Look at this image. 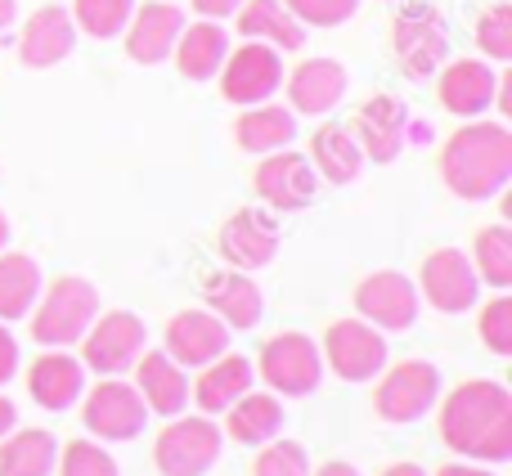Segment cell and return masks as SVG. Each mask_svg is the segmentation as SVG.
<instances>
[{
    "label": "cell",
    "instance_id": "484cf974",
    "mask_svg": "<svg viewBox=\"0 0 512 476\" xmlns=\"http://www.w3.org/2000/svg\"><path fill=\"white\" fill-rule=\"evenodd\" d=\"M283 423H288V409H283V400L274 391H243L225 409V436L234 445H252V450L270 445L283 432Z\"/></svg>",
    "mask_w": 512,
    "mask_h": 476
},
{
    "label": "cell",
    "instance_id": "ffe728a7",
    "mask_svg": "<svg viewBox=\"0 0 512 476\" xmlns=\"http://www.w3.org/2000/svg\"><path fill=\"white\" fill-rule=\"evenodd\" d=\"M162 351L180 364V369H203L216 355L230 351V328L212 315V310H180L167 324V342Z\"/></svg>",
    "mask_w": 512,
    "mask_h": 476
},
{
    "label": "cell",
    "instance_id": "7c38bea8",
    "mask_svg": "<svg viewBox=\"0 0 512 476\" xmlns=\"http://www.w3.org/2000/svg\"><path fill=\"white\" fill-rule=\"evenodd\" d=\"M355 310H360L364 324H373L378 333H405V328L418 324V310H423V297H418V283L400 270H373L369 279H360L355 288Z\"/></svg>",
    "mask_w": 512,
    "mask_h": 476
},
{
    "label": "cell",
    "instance_id": "cb8c5ba5",
    "mask_svg": "<svg viewBox=\"0 0 512 476\" xmlns=\"http://www.w3.org/2000/svg\"><path fill=\"white\" fill-rule=\"evenodd\" d=\"M252 382H256V369H252L248 355L225 351V355H216L212 364H203V369H198L194 387H189V400L198 405V414L216 418V414H225V409H230L243 391H252Z\"/></svg>",
    "mask_w": 512,
    "mask_h": 476
},
{
    "label": "cell",
    "instance_id": "b9f144b4",
    "mask_svg": "<svg viewBox=\"0 0 512 476\" xmlns=\"http://www.w3.org/2000/svg\"><path fill=\"white\" fill-rule=\"evenodd\" d=\"M436 476H499L495 468H486V463H468V459H454V463H445Z\"/></svg>",
    "mask_w": 512,
    "mask_h": 476
},
{
    "label": "cell",
    "instance_id": "277c9868",
    "mask_svg": "<svg viewBox=\"0 0 512 476\" xmlns=\"http://www.w3.org/2000/svg\"><path fill=\"white\" fill-rule=\"evenodd\" d=\"M373 382V414L391 427H409L441 405V369L432 360L387 364Z\"/></svg>",
    "mask_w": 512,
    "mask_h": 476
},
{
    "label": "cell",
    "instance_id": "f35d334b",
    "mask_svg": "<svg viewBox=\"0 0 512 476\" xmlns=\"http://www.w3.org/2000/svg\"><path fill=\"white\" fill-rule=\"evenodd\" d=\"M301 27H342L355 18L360 0H283Z\"/></svg>",
    "mask_w": 512,
    "mask_h": 476
},
{
    "label": "cell",
    "instance_id": "ee69618b",
    "mask_svg": "<svg viewBox=\"0 0 512 476\" xmlns=\"http://www.w3.org/2000/svg\"><path fill=\"white\" fill-rule=\"evenodd\" d=\"M310 476H360V468L346 459H328L324 468H310Z\"/></svg>",
    "mask_w": 512,
    "mask_h": 476
},
{
    "label": "cell",
    "instance_id": "60d3db41",
    "mask_svg": "<svg viewBox=\"0 0 512 476\" xmlns=\"http://www.w3.org/2000/svg\"><path fill=\"white\" fill-rule=\"evenodd\" d=\"M189 5L198 9V18H212V23H225V18L239 14L243 0H189Z\"/></svg>",
    "mask_w": 512,
    "mask_h": 476
},
{
    "label": "cell",
    "instance_id": "5bb4252c",
    "mask_svg": "<svg viewBox=\"0 0 512 476\" xmlns=\"http://www.w3.org/2000/svg\"><path fill=\"white\" fill-rule=\"evenodd\" d=\"M319 185H324V180L315 176L310 158L306 153H292V149L265 153L256 176H252L256 198H261L265 207H274V212H301V207H310L319 194Z\"/></svg>",
    "mask_w": 512,
    "mask_h": 476
},
{
    "label": "cell",
    "instance_id": "30bf717a",
    "mask_svg": "<svg viewBox=\"0 0 512 476\" xmlns=\"http://www.w3.org/2000/svg\"><path fill=\"white\" fill-rule=\"evenodd\" d=\"M319 355H324V369H333V378L351 382V387L373 382L391 360L387 337L373 324H364V319H337V324H328Z\"/></svg>",
    "mask_w": 512,
    "mask_h": 476
},
{
    "label": "cell",
    "instance_id": "836d02e7",
    "mask_svg": "<svg viewBox=\"0 0 512 476\" xmlns=\"http://www.w3.org/2000/svg\"><path fill=\"white\" fill-rule=\"evenodd\" d=\"M131 9H135V0H72L68 14L77 23V32L95 36V41H113V36L126 32Z\"/></svg>",
    "mask_w": 512,
    "mask_h": 476
},
{
    "label": "cell",
    "instance_id": "1f68e13d",
    "mask_svg": "<svg viewBox=\"0 0 512 476\" xmlns=\"http://www.w3.org/2000/svg\"><path fill=\"white\" fill-rule=\"evenodd\" d=\"M310 167H315V176L328 180V185H351L364 167V153L346 126H319V131L310 135Z\"/></svg>",
    "mask_w": 512,
    "mask_h": 476
},
{
    "label": "cell",
    "instance_id": "5b68a950",
    "mask_svg": "<svg viewBox=\"0 0 512 476\" xmlns=\"http://www.w3.org/2000/svg\"><path fill=\"white\" fill-rule=\"evenodd\" d=\"M261 373V382L274 391L279 400H306L319 391L324 382V355H319V342L310 333H274L270 342L261 346L252 364Z\"/></svg>",
    "mask_w": 512,
    "mask_h": 476
},
{
    "label": "cell",
    "instance_id": "4316f807",
    "mask_svg": "<svg viewBox=\"0 0 512 476\" xmlns=\"http://www.w3.org/2000/svg\"><path fill=\"white\" fill-rule=\"evenodd\" d=\"M234 27H239L243 41L274 45L279 54H292L306 45V27L288 14L283 0H243L239 14H234Z\"/></svg>",
    "mask_w": 512,
    "mask_h": 476
},
{
    "label": "cell",
    "instance_id": "e575fe53",
    "mask_svg": "<svg viewBox=\"0 0 512 476\" xmlns=\"http://www.w3.org/2000/svg\"><path fill=\"white\" fill-rule=\"evenodd\" d=\"M54 472L59 476H122L117 468V459L108 454V445L99 441H68L59 445V463H54Z\"/></svg>",
    "mask_w": 512,
    "mask_h": 476
},
{
    "label": "cell",
    "instance_id": "f546056e",
    "mask_svg": "<svg viewBox=\"0 0 512 476\" xmlns=\"http://www.w3.org/2000/svg\"><path fill=\"white\" fill-rule=\"evenodd\" d=\"M59 441L45 427H14L0 441V476H54Z\"/></svg>",
    "mask_w": 512,
    "mask_h": 476
},
{
    "label": "cell",
    "instance_id": "9c48e42d",
    "mask_svg": "<svg viewBox=\"0 0 512 476\" xmlns=\"http://www.w3.org/2000/svg\"><path fill=\"white\" fill-rule=\"evenodd\" d=\"M144 342H149V333H144L140 315L108 310V315H95V324L81 337V364H86V373H99V378H122L144 355Z\"/></svg>",
    "mask_w": 512,
    "mask_h": 476
},
{
    "label": "cell",
    "instance_id": "f1b7e54d",
    "mask_svg": "<svg viewBox=\"0 0 512 476\" xmlns=\"http://www.w3.org/2000/svg\"><path fill=\"white\" fill-rule=\"evenodd\" d=\"M234 140H239L243 153H256V158L279 153L297 140V113L283 104H270V99L252 104V108H243L239 122H234Z\"/></svg>",
    "mask_w": 512,
    "mask_h": 476
},
{
    "label": "cell",
    "instance_id": "603a6c76",
    "mask_svg": "<svg viewBox=\"0 0 512 476\" xmlns=\"http://www.w3.org/2000/svg\"><path fill=\"white\" fill-rule=\"evenodd\" d=\"M131 373H135V391L144 396L149 414L176 418L189 409V369H180L167 351H144Z\"/></svg>",
    "mask_w": 512,
    "mask_h": 476
},
{
    "label": "cell",
    "instance_id": "9a60e30c",
    "mask_svg": "<svg viewBox=\"0 0 512 476\" xmlns=\"http://www.w3.org/2000/svg\"><path fill=\"white\" fill-rule=\"evenodd\" d=\"M180 32H185V9H180L176 0H144V5L131 9V23H126L122 41L135 63L158 68V63L171 59Z\"/></svg>",
    "mask_w": 512,
    "mask_h": 476
},
{
    "label": "cell",
    "instance_id": "d6a6232c",
    "mask_svg": "<svg viewBox=\"0 0 512 476\" xmlns=\"http://www.w3.org/2000/svg\"><path fill=\"white\" fill-rule=\"evenodd\" d=\"M472 270L490 288H512V230L508 225H486L472 243Z\"/></svg>",
    "mask_w": 512,
    "mask_h": 476
},
{
    "label": "cell",
    "instance_id": "2e32d148",
    "mask_svg": "<svg viewBox=\"0 0 512 476\" xmlns=\"http://www.w3.org/2000/svg\"><path fill=\"white\" fill-rule=\"evenodd\" d=\"M346 86L351 77L337 59H301L292 72H283L279 90H288V108L297 117H324L346 99Z\"/></svg>",
    "mask_w": 512,
    "mask_h": 476
},
{
    "label": "cell",
    "instance_id": "f6af8a7d",
    "mask_svg": "<svg viewBox=\"0 0 512 476\" xmlns=\"http://www.w3.org/2000/svg\"><path fill=\"white\" fill-rule=\"evenodd\" d=\"M378 476H427V468H418V463H391V468H382Z\"/></svg>",
    "mask_w": 512,
    "mask_h": 476
},
{
    "label": "cell",
    "instance_id": "ac0fdd59",
    "mask_svg": "<svg viewBox=\"0 0 512 476\" xmlns=\"http://www.w3.org/2000/svg\"><path fill=\"white\" fill-rule=\"evenodd\" d=\"M405 131H409V108L400 104L396 95H373L369 104L355 113V126H351L364 162H378V167H387V162L400 158Z\"/></svg>",
    "mask_w": 512,
    "mask_h": 476
},
{
    "label": "cell",
    "instance_id": "7a4b0ae2",
    "mask_svg": "<svg viewBox=\"0 0 512 476\" xmlns=\"http://www.w3.org/2000/svg\"><path fill=\"white\" fill-rule=\"evenodd\" d=\"M441 180L463 203H486L504 194L512 180V131L486 117L463 122L441 149Z\"/></svg>",
    "mask_w": 512,
    "mask_h": 476
},
{
    "label": "cell",
    "instance_id": "d590c367",
    "mask_svg": "<svg viewBox=\"0 0 512 476\" xmlns=\"http://www.w3.org/2000/svg\"><path fill=\"white\" fill-rule=\"evenodd\" d=\"M252 476H310V454H306V445L274 436V441L261 445V454H256Z\"/></svg>",
    "mask_w": 512,
    "mask_h": 476
},
{
    "label": "cell",
    "instance_id": "d6986e66",
    "mask_svg": "<svg viewBox=\"0 0 512 476\" xmlns=\"http://www.w3.org/2000/svg\"><path fill=\"white\" fill-rule=\"evenodd\" d=\"M27 396L50 414H68L86 396V364L72 351H41L27 364Z\"/></svg>",
    "mask_w": 512,
    "mask_h": 476
},
{
    "label": "cell",
    "instance_id": "4fadbf2b",
    "mask_svg": "<svg viewBox=\"0 0 512 476\" xmlns=\"http://www.w3.org/2000/svg\"><path fill=\"white\" fill-rule=\"evenodd\" d=\"M418 297L432 310H441V315H468L481 297V279L472 270L468 252L441 247V252L427 256L423 270H418Z\"/></svg>",
    "mask_w": 512,
    "mask_h": 476
},
{
    "label": "cell",
    "instance_id": "d4e9b609",
    "mask_svg": "<svg viewBox=\"0 0 512 476\" xmlns=\"http://www.w3.org/2000/svg\"><path fill=\"white\" fill-rule=\"evenodd\" d=\"M203 301L207 306L203 310H212L216 319H221L225 328H256L261 324V315H265V297H261V288L252 283V274H243V270H221V274H212V279L203 283Z\"/></svg>",
    "mask_w": 512,
    "mask_h": 476
},
{
    "label": "cell",
    "instance_id": "8992f818",
    "mask_svg": "<svg viewBox=\"0 0 512 476\" xmlns=\"http://www.w3.org/2000/svg\"><path fill=\"white\" fill-rule=\"evenodd\" d=\"M225 432L207 414H176L153 441V468L162 476H207L221 463Z\"/></svg>",
    "mask_w": 512,
    "mask_h": 476
},
{
    "label": "cell",
    "instance_id": "8d00e7d4",
    "mask_svg": "<svg viewBox=\"0 0 512 476\" xmlns=\"http://www.w3.org/2000/svg\"><path fill=\"white\" fill-rule=\"evenodd\" d=\"M477 45L490 63L512 59V5H490L477 18Z\"/></svg>",
    "mask_w": 512,
    "mask_h": 476
},
{
    "label": "cell",
    "instance_id": "83f0119b",
    "mask_svg": "<svg viewBox=\"0 0 512 476\" xmlns=\"http://www.w3.org/2000/svg\"><path fill=\"white\" fill-rule=\"evenodd\" d=\"M225 54H230V32H225V23L198 18V23H185L171 59H176V68L185 72L189 81H212L216 72H221Z\"/></svg>",
    "mask_w": 512,
    "mask_h": 476
},
{
    "label": "cell",
    "instance_id": "ab89813d",
    "mask_svg": "<svg viewBox=\"0 0 512 476\" xmlns=\"http://www.w3.org/2000/svg\"><path fill=\"white\" fill-rule=\"evenodd\" d=\"M18 373V342L9 333V324H0V387H9Z\"/></svg>",
    "mask_w": 512,
    "mask_h": 476
},
{
    "label": "cell",
    "instance_id": "7dc6e473",
    "mask_svg": "<svg viewBox=\"0 0 512 476\" xmlns=\"http://www.w3.org/2000/svg\"><path fill=\"white\" fill-rule=\"evenodd\" d=\"M5 247H9V216L0 212V252H5Z\"/></svg>",
    "mask_w": 512,
    "mask_h": 476
},
{
    "label": "cell",
    "instance_id": "3957f363",
    "mask_svg": "<svg viewBox=\"0 0 512 476\" xmlns=\"http://www.w3.org/2000/svg\"><path fill=\"white\" fill-rule=\"evenodd\" d=\"M99 315V288L81 274H59L54 283H45L41 297L32 306V342L41 351H68L86 337V328Z\"/></svg>",
    "mask_w": 512,
    "mask_h": 476
},
{
    "label": "cell",
    "instance_id": "74e56055",
    "mask_svg": "<svg viewBox=\"0 0 512 476\" xmlns=\"http://www.w3.org/2000/svg\"><path fill=\"white\" fill-rule=\"evenodd\" d=\"M477 333H481V342H486V351L504 355V360L512 355V297H508V292H499L495 301H486V306H481Z\"/></svg>",
    "mask_w": 512,
    "mask_h": 476
},
{
    "label": "cell",
    "instance_id": "e0dca14e",
    "mask_svg": "<svg viewBox=\"0 0 512 476\" xmlns=\"http://www.w3.org/2000/svg\"><path fill=\"white\" fill-rule=\"evenodd\" d=\"M441 108L463 122L486 117L495 108L499 95V72L490 68V59H445L441 68Z\"/></svg>",
    "mask_w": 512,
    "mask_h": 476
},
{
    "label": "cell",
    "instance_id": "52a82bcc",
    "mask_svg": "<svg viewBox=\"0 0 512 476\" xmlns=\"http://www.w3.org/2000/svg\"><path fill=\"white\" fill-rule=\"evenodd\" d=\"M77 405H81V423H86L90 441L99 445H126L149 427V405L135 391V382L126 378H99Z\"/></svg>",
    "mask_w": 512,
    "mask_h": 476
},
{
    "label": "cell",
    "instance_id": "ba28073f",
    "mask_svg": "<svg viewBox=\"0 0 512 476\" xmlns=\"http://www.w3.org/2000/svg\"><path fill=\"white\" fill-rule=\"evenodd\" d=\"M391 50H396V63L409 77L427 81L450 59V27L427 0H409L391 23Z\"/></svg>",
    "mask_w": 512,
    "mask_h": 476
},
{
    "label": "cell",
    "instance_id": "6da1fadb",
    "mask_svg": "<svg viewBox=\"0 0 512 476\" xmlns=\"http://www.w3.org/2000/svg\"><path fill=\"white\" fill-rule=\"evenodd\" d=\"M441 441L468 463L512 459V391L495 378H468L441 400Z\"/></svg>",
    "mask_w": 512,
    "mask_h": 476
},
{
    "label": "cell",
    "instance_id": "4dcf8cb0",
    "mask_svg": "<svg viewBox=\"0 0 512 476\" xmlns=\"http://www.w3.org/2000/svg\"><path fill=\"white\" fill-rule=\"evenodd\" d=\"M45 279L41 265L27 252H0V324H18L32 315L36 297H41Z\"/></svg>",
    "mask_w": 512,
    "mask_h": 476
},
{
    "label": "cell",
    "instance_id": "44dd1931",
    "mask_svg": "<svg viewBox=\"0 0 512 476\" xmlns=\"http://www.w3.org/2000/svg\"><path fill=\"white\" fill-rule=\"evenodd\" d=\"M279 252V225L274 216H265L261 207H239V212L225 221L221 230V256L234 265V270L252 274V270H265Z\"/></svg>",
    "mask_w": 512,
    "mask_h": 476
},
{
    "label": "cell",
    "instance_id": "7402d4cb",
    "mask_svg": "<svg viewBox=\"0 0 512 476\" xmlns=\"http://www.w3.org/2000/svg\"><path fill=\"white\" fill-rule=\"evenodd\" d=\"M72 50H77V23L63 5H41L18 32V59L27 68H59Z\"/></svg>",
    "mask_w": 512,
    "mask_h": 476
},
{
    "label": "cell",
    "instance_id": "8fae6325",
    "mask_svg": "<svg viewBox=\"0 0 512 476\" xmlns=\"http://www.w3.org/2000/svg\"><path fill=\"white\" fill-rule=\"evenodd\" d=\"M283 54L274 45H261V41H243V45H230L221 63V95L239 108H252V104H265V99L279 95L283 86Z\"/></svg>",
    "mask_w": 512,
    "mask_h": 476
},
{
    "label": "cell",
    "instance_id": "bcb514c9",
    "mask_svg": "<svg viewBox=\"0 0 512 476\" xmlns=\"http://www.w3.org/2000/svg\"><path fill=\"white\" fill-rule=\"evenodd\" d=\"M18 18V0H0V32H9Z\"/></svg>",
    "mask_w": 512,
    "mask_h": 476
},
{
    "label": "cell",
    "instance_id": "7bdbcfd3",
    "mask_svg": "<svg viewBox=\"0 0 512 476\" xmlns=\"http://www.w3.org/2000/svg\"><path fill=\"white\" fill-rule=\"evenodd\" d=\"M14 427H18V405L9 396H0V441H5Z\"/></svg>",
    "mask_w": 512,
    "mask_h": 476
}]
</instances>
